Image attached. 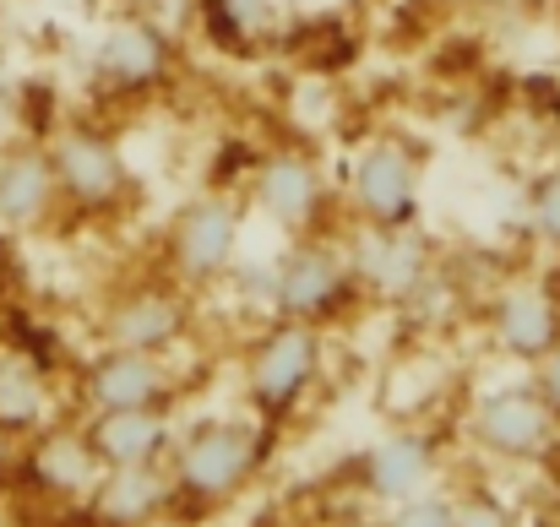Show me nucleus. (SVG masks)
I'll return each mask as SVG.
<instances>
[{
	"label": "nucleus",
	"instance_id": "nucleus-27",
	"mask_svg": "<svg viewBox=\"0 0 560 527\" xmlns=\"http://www.w3.org/2000/svg\"><path fill=\"white\" fill-rule=\"evenodd\" d=\"M5 479H11V441L0 435V490H5Z\"/></svg>",
	"mask_w": 560,
	"mask_h": 527
},
{
	"label": "nucleus",
	"instance_id": "nucleus-26",
	"mask_svg": "<svg viewBox=\"0 0 560 527\" xmlns=\"http://www.w3.org/2000/svg\"><path fill=\"white\" fill-rule=\"evenodd\" d=\"M104 5H115V11H159V16H164L170 0H104Z\"/></svg>",
	"mask_w": 560,
	"mask_h": 527
},
{
	"label": "nucleus",
	"instance_id": "nucleus-22",
	"mask_svg": "<svg viewBox=\"0 0 560 527\" xmlns=\"http://www.w3.org/2000/svg\"><path fill=\"white\" fill-rule=\"evenodd\" d=\"M523 218H528V234H534L545 250H556V256H560V164L534 179Z\"/></svg>",
	"mask_w": 560,
	"mask_h": 527
},
{
	"label": "nucleus",
	"instance_id": "nucleus-7",
	"mask_svg": "<svg viewBox=\"0 0 560 527\" xmlns=\"http://www.w3.org/2000/svg\"><path fill=\"white\" fill-rule=\"evenodd\" d=\"M354 305H365V300L354 289L338 229L289 234V245L272 256V316H294V321H311L327 332Z\"/></svg>",
	"mask_w": 560,
	"mask_h": 527
},
{
	"label": "nucleus",
	"instance_id": "nucleus-24",
	"mask_svg": "<svg viewBox=\"0 0 560 527\" xmlns=\"http://www.w3.org/2000/svg\"><path fill=\"white\" fill-rule=\"evenodd\" d=\"M528 375H534V386H539V397L550 402V413L560 419V343L539 364H528Z\"/></svg>",
	"mask_w": 560,
	"mask_h": 527
},
{
	"label": "nucleus",
	"instance_id": "nucleus-2",
	"mask_svg": "<svg viewBox=\"0 0 560 527\" xmlns=\"http://www.w3.org/2000/svg\"><path fill=\"white\" fill-rule=\"evenodd\" d=\"M240 256H245V196L229 185H201L196 196H186L159 239V272H170L196 300L218 294Z\"/></svg>",
	"mask_w": 560,
	"mask_h": 527
},
{
	"label": "nucleus",
	"instance_id": "nucleus-18",
	"mask_svg": "<svg viewBox=\"0 0 560 527\" xmlns=\"http://www.w3.org/2000/svg\"><path fill=\"white\" fill-rule=\"evenodd\" d=\"M77 424L104 468H148L170 457L180 413L175 408H104V413H77Z\"/></svg>",
	"mask_w": 560,
	"mask_h": 527
},
{
	"label": "nucleus",
	"instance_id": "nucleus-3",
	"mask_svg": "<svg viewBox=\"0 0 560 527\" xmlns=\"http://www.w3.org/2000/svg\"><path fill=\"white\" fill-rule=\"evenodd\" d=\"M55 185H60V212L82 223H104L137 201V175L120 148V137L98 120H66L44 137Z\"/></svg>",
	"mask_w": 560,
	"mask_h": 527
},
{
	"label": "nucleus",
	"instance_id": "nucleus-11",
	"mask_svg": "<svg viewBox=\"0 0 560 527\" xmlns=\"http://www.w3.org/2000/svg\"><path fill=\"white\" fill-rule=\"evenodd\" d=\"M190 332H196V294L180 289L170 272H148V278L109 289L93 316V338L109 349L180 353Z\"/></svg>",
	"mask_w": 560,
	"mask_h": 527
},
{
	"label": "nucleus",
	"instance_id": "nucleus-12",
	"mask_svg": "<svg viewBox=\"0 0 560 527\" xmlns=\"http://www.w3.org/2000/svg\"><path fill=\"white\" fill-rule=\"evenodd\" d=\"M186 370L180 353H142V349H98L88 353L71 375V413H104V408H180Z\"/></svg>",
	"mask_w": 560,
	"mask_h": 527
},
{
	"label": "nucleus",
	"instance_id": "nucleus-13",
	"mask_svg": "<svg viewBox=\"0 0 560 527\" xmlns=\"http://www.w3.org/2000/svg\"><path fill=\"white\" fill-rule=\"evenodd\" d=\"M98 473H104V462L88 446L77 413H60L55 424H44V430H33L27 441L11 446V479L5 484L22 490L27 501L49 506V512L77 517V506L93 495Z\"/></svg>",
	"mask_w": 560,
	"mask_h": 527
},
{
	"label": "nucleus",
	"instance_id": "nucleus-6",
	"mask_svg": "<svg viewBox=\"0 0 560 527\" xmlns=\"http://www.w3.org/2000/svg\"><path fill=\"white\" fill-rule=\"evenodd\" d=\"M175 66L180 44L159 11H115L88 44V82L120 104L164 93Z\"/></svg>",
	"mask_w": 560,
	"mask_h": 527
},
{
	"label": "nucleus",
	"instance_id": "nucleus-17",
	"mask_svg": "<svg viewBox=\"0 0 560 527\" xmlns=\"http://www.w3.org/2000/svg\"><path fill=\"white\" fill-rule=\"evenodd\" d=\"M82 527H164L175 523V484L164 462L148 468H104L93 495L77 506Z\"/></svg>",
	"mask_w": 560,
	"mask_h": 527
},
{
	"label": "nucleus",
	"instance_id": "nucleus-28",
	"mask_svg": "<svg viewBox=\"0 0 560 527\" xmlns=\"http://www.w3.org/2000/svg\"><path fill=\"white\" fill-rule=\"evenodd\" d=\"M556 294H560V272H556Z\"/></svg>",
	"mask_w": 560,
	"mask_h": 527
},
{
	"label": "nucleus",
	"instance_id": "nucleus-15",
	"mask_svg": "<svg viewBox=\"0 0 560 527\" xmlns=\"http://www.w3.org/2000/svg\"><path fill=\"white\" fill-rule=\"evenodd\" d=\"M441 441L430 430H386L354 457V490L360 501L386 512L408 495H424L441 484Z\"/></svg>",
	"mask_w": 560,
	"mask_h": 527
},
{
	"label": "nucleus",
	"instance_id": "nucleus-16",
	"mask_svg": "<svg viewBox=\"0 0 560 527\" xmlns=\"http://www.w3.org/2000/svg\"><path fill=\"white\" fill-rule=\"evenodd\" d=\"M60 218V185L44 137H0V234H49Z\"/></svg>",
	"mask_w": 560,
	"mask_h": 527
},
{
	"label": "nucleus",
	"instance_id": "nucleus-25",
	"mask_svg": "<svg viewBox=\"0 0 560 527\" xmlns=\"http://www.w3.org/2000/svg\"><path fill=\"white\" fill-rule=\"evenodd\" d=\"M316 527H386V523H381V512H375V506L360 501L354 512H338V517H327V523H316Z\"/></svg>",
	"mask_w": 560,
	"mask_h": 527
},
{
	"label": "nucleus",
	"instance_id": "nucleus-5",
	"mask_svg": "<svg viewBox=\"0 0 560 527\" xmlns=\"http://www.w3.org/2000/svg\"><path fill=\"white\" fill-rule=\"evenodd\" d=\"M245 196V212H256L261 223L283 229V234H316V229H338V185L322 169V159L300 142H283V148H267L250 175L240 185Z\"/></svg>",
	"mask_w": 560,
	"mask_h": 527
},
{
	"label": "nucleus",
	"instance_id": "nucleus-4",
	"mask_svg": "<svg viewBox=\"0 0 560 527\" xmlns=\"http://www.w3.org/2000/svg\"><path fill=\"white\" fill-rule=\"evenodd\" d=\"M327 370V332L294 316H272L245 343V408L267 424L294 419Z\"/></svg>",
	"mask_w": 560,
	"mask_h": 527
},
{
	"label": "nucleus",
	"instance_id": "nucleus-1",
	"mask_svg": "<svg viewBox=\"0 0 560 527\" xmlns=\"http://www.w3.org/2000/svg\"><path fill=\"white\" fill-rule=\"evenodd\" d=\"M278 424L256 413H218V419H190L175 430V446L164 457L170 484H175V523L212 517L234 506L272 462Z\"/></svg>",
	"mask_w": 560,
	"mask_h": 527
},
{
	"label": "nucleus",
	"instance_id": "nucleus-20",
	"mask_svg": "<svg viewBox=\"0 0 560 527\" xmlns=\"http://www.w3.org/2000/svg\"><path fill=\"white\" fill-rule=\"evenodd\" d=\"M196 16L223 49L240 55L278 27V0H196Z\"/></svg>",
	"mask_w": 560,
	"mask_h": 527
},
{
	"label": "nucleus",
	"instance_id": "nucleus-19",
	"mask_svg": "<svg viewBox=\"0 0 560 527\" xmlns=\"http://www.w3.org/2000/svg\"><path fill=\"white\" fill-rule=\"evenodd\" d=\"M60 413H71V402L60 397L49 364L33 349L0 343V435L16 446V441H27L33 430L55 424Z\"/></svg>",
	"mask_w": 560,
	"mask_h": 527
},
{
	"label": "nucleus",
	"instance_id": "nucleus-14",
	"mask_svg": "<svg viewBox=\"0 0 560 527\" xmlns=\"http://www.w3.org/2000/svg\"><path fill=\"white\" fill-rule=\"evenodd\" d=\"M479 327L490 338V349L512 364H539L560 343V294L556 278L539 272H517L501 278L485 300H479Z\"/></svg>",
	"mask_w": 560,
	"mask_h": 527
},
{
	"label": "nucleus",
	"instance_id": "nucleus-9",
	"mask_svg": "<svg viewBox=\"0 0 560 527\" xmlns=\"http://www.w3.org/2000/svg\"><path fill=\"white\" fill-rule=\"evenodd\" d=\"M424 169L430 148L402 131H375L349 159L343 175V218L365 223H424Z\"/></svg>",
	"mask_w": 560,
	"mask_h": 527
},
{
	"label": "nucleus",
	"instance_id": "nucleus-8",
	"mask_svg": "<svg viewBox=\"0 0 560 527\" xmlns=\"http://www.w3.org/2000/svg\"><path fill=\"white\" fill-rule=\"evenodd\" d=\"M463 441L501 468H539L560 452V419L550 413V402L539 397L534 375L523 380H501L490 391H479L468 402L463 419Z\"/></svg>",
	"mask_w": 560,
	"mask_h": 527
},
{
	"label": "nucleus",
	"instance_id": "nucleus-23",
	"mask_svg": "<svg viewBox=\"0 0 560 527\" xmlns=\"http://www.w3.org/2000/svg\"><path fill=\"white\" fill-rule=\"evenodd\" d=\"M386 527H452V484H435L424 495H408L381 512Z\"/></svg>",
	"mask_w": 560,
	"mask_h": 527
},
{
	"label": "nucleus",
	"instance_id": "nucleus-10",
	"mask_svg": "<svg viewBox=\"0 0 560 527\" xmlns=\"http://www.w3.org/2000/svg\"><path fill=\"white\" fill-rule=\"evenodd\" d=\"M338 239H343V256H349V272H354V289H360L365 305L397 311L441 267V250L424 234V223H365V218H343L338 223Z\"/></svg>",
	"mask_w": 560,
	"mask_h": 527
},
{
	"label": "nucleus",
	"instance_id": "nucleus-21",
	"mask_svg": "<svg viewBox=\"0 0 560 527\" xmlns=\"http://www.w3.org/2000/svg\"><path fill=\"white\" fill-rule=\"evenodd\" d=\"M452 527H523V512L495 484H457L452 490Z\"/></svg>",
	"mask_w": 560,
	"mask_h": 527
}]
</instances>
